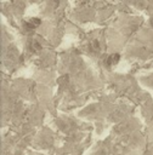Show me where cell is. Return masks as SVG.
Segmentation results:
<instances>
[{"label": "cell", "mask_w": 153, "mask_h": 155, "mask_svg": "<svg viewBox=\"0 0 153 155\" xmlns=\"http://www.w3.org/2000/svg\"><path fill=\"white\" fill-rule=\"evenodd\" d=\"M119 58H120V56H119L118 53L111 55L110 57L107 58V64H108V66H114V64H117L118 62H119Z\"/></svg>", "instance_id": "2"}, {"label": "cell", "mask_w": 153, "mask_h": 155, "mask_svg": "<svg viewBox=\"0 0 153 155\" xmlns=\"http://www.w3.org/2000/svg\"><path fill=\"white\" fill-rule=\"evenodd\" d=\"M39 24H40L39 18H30V20H28L27 22H26V26H27L29 29H34L37 27H39Z\"/></svg>", "instance_id": "1"}]
</instances>
